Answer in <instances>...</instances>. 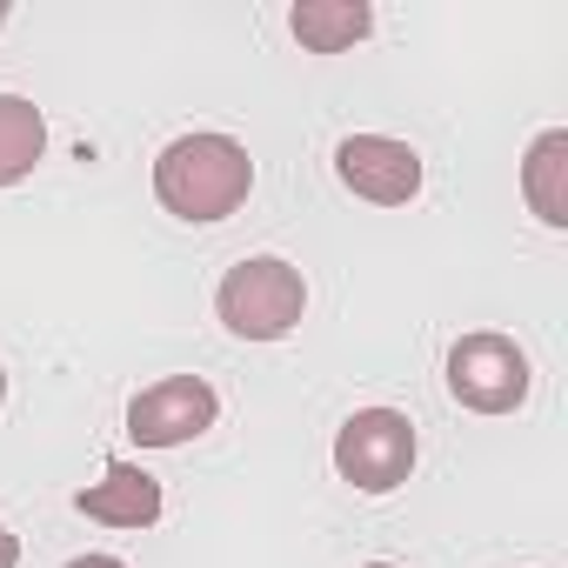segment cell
I'll use <instances>...</instances> for the list:
<instances>
[{"mask_svg":"<svg viewBox=\"0 0 568 568\" xmlns=\"http://www.w3.org/2000/svg\"><path fill=\"white\" fill-rule=\"evenodd\" d=\"M254 187V161L234 134H181L161 148L154 161V201L174 214V221H227Z\"/></svg>","mask_w":568,"mask_h":568,"instance_id":"cell-1","label":"cell"},{"mask_svg":"<svg viewBox=\"0 0 568 568\" xmlns=\"http://www.w3.org/2000/svg\"><path fill=\"white\" fill-rule=\"evenodd\" d=\"M214 315L241 342H281V335H295L302 315H308V281H302L295 261H281V254H247V261H234L221 274Z\"/></svg>","mask_w":568,"mask_h":568,"instance_id":"cell-2","label":"cell"},{"mask_svg":"<svg viewBox=\"0 0 568 568\" xmlns=\"http://www.w3.org/2000/svg\"><path fill=\"white\" fill-rule=\"evenodd\" d=\"M415 468V422L402 408H355L335 428V475L362 495L402 488Z\"/></svg>","mask_w":568,"mask_h":568,"instance_id":"cell-3","label":"cell"},{"mask_svg":"<svg viewBox=\"0 0 568 568\" xmlns=\"http://www.w3.org/2000/svg\"><path fill=\"white\" fill-rule=\"evenodd\" d=\"M448 395L475 415H515L528 402V355L508 335L475 328L448 348Z\"/></svg>","mask_w":568,"mask_h":568,"instance_id":"cell-4","label":"cell"},{"mask_svg":"<svg viewBox=\"0 0 568 568\" xmlns=\"http://www.w3.org/2000/svg\"><path fill=\"white\" fill-rule=\"evenodd\" d=\"M214 415H221V395L201 375H168V382H154L128 402V435L141 448H181V442L207 435Z\"/></svg>","mask_w":568,"mask_h":568,"instance_id":"cell-5","label":"cell"},{"mask_svg":"<svg viewBox=\"0 0 568 568\" xmlns=\"http://www.w3.org/2000/svg\"><path fill=\"white\" fill-rule=\"evenodd\" d=\"M335 174L348 194H362L375 207H402L422 194V154L395 134H348L335 148Z\"/></svg>","mask_w":568,"mask_h":568,"instance_id":"cell-6","label":"cell"},{"mask_svg":"<svg viewBox=\"0 0 568 568\" xmlns=\"http://www.w3.org/2000/svg\"><path fill=\"white\" fill-rule=\"evenodd\" d=\"M74 508L101 528H154L161 521V481L134 462H108V475L94 488H81Z\"/></svg>","mask_w":568,"mask_h":568,"instance_id":"cell-7","label":"cell"},{"mask_svg":"<svg viewBox=\"0 0 568 568\" xmlns=\"http://www.w3.org/2000/svg\"><path fill=\"white\" fill-rule=\"evenodd\" d=\"M288 28H295V41L308 54H348L355 41H368L375 8H368V0H295Z\"/></svg>","mask_w":568,"mask_h":568,"instance_id":"cell-8","label":"cell"},{"mask_svg":"<svg viewBox=\"0 0 568 568\" xmlns=\"http://www.w3.org/2000/svg\"><path fill=\"white\" fill-rule=\"evenodd\" d=\"M521 194L541 227H568V128L535 134V148L521 161Z\"/></svg>","mask_w":568,"mask_h":568,"instance_id":"cell-9","label":"cell"},{"mask_svg":"<svg viewBox=\"0 0 568 568\" xmlns=\"http://www.w3.org/2000/svg\"><path fill=\"white\" fill-rule=\"evenodd\" d=\"M48 154V121L28 94H0V187H14L41 168Z\"/></svg>","mask_w":568,"mask_h":568,"instance_id":"cell-10","label":"cell"},{"mask_svg":"<svg viewBox=\"0 0 568 568\" xmlns=\"http://www.w3.org/2000/svg\"><path fill=\"white\" fill-rule=\"evenodd\" d=\"M0 568H21V535L0 521Z\"/></svg>","mask_w":568,"mask_h":568,"instance_id":"cell-11","label":"cell"},{"mask_svg":"<svg viewBox=\"0 0 568 568\" xmlns=\"http://www.w3.org/2000/svg\"><path fill=\"white\" fill-rule=\"evenodd\" d=\"M68 568H128V561H114V555H74Z\"/></svg>","mask_w":568,"mask_h":568,"instance_id":"cell-12","label":"cell"},{"mask_svg":"<svg viewBox=\"0 0 568 568\" xmlns=\"http://www.w3.org/2000/svg\"><path fill=\"white\" fill-rule=\"evenodd\" d=\"M8 21H14V8H8V0H0V28H8Z\"/></svg>","mask_w":568,"mask_h":568,"instance_id":"cell-13","label":"cell"},{"mask_svg":"<svg viewBox=\"0 0 568 568\" xmlns=\"http://www.w3.org/2000/svg\"><path fill=\"white\" fill-rule=\"evenodd\" d=\"M0 402H8V368H0Z\"/></svg>","mask_w":568,"mask_h":568,"instance_id":"cell-14","label":"cell"},{"mask_svg":"<svg viewBox=\"0 0 568 568\" xmlns=\"http://www.w3.org/2000/svg\"><path fill=\"white\" fill-rule=\"evenodd\" d=\"M362 568H395V561H362Z\"/></svg>","mask_w":568,"mask_h":568,"instance_id":"cell-15","label":"cell"}]
</instances>
